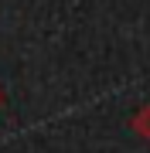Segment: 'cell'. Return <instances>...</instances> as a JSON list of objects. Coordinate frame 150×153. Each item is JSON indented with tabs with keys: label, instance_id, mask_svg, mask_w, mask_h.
Masks as SVG:
<instances>
[{
	"label": "cell",
	"instance_id": "obj_1",
	"mask_svg": "<svg viewBox=\"0 0 150 153\" xmlns=\"http://www.w3.org/2000/svg\"><path fill=\"white\" fill-rule=\"evenodd\" d=\"M133 129H137L143 140H150V105H143V109L133 116Z\"/></svg>",
	"mask_w": 150,
	"mask_h": 153
}]
</instances>
